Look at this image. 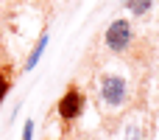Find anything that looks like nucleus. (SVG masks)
Masks as SVG:
<instances>
[{
	"label": "nucleus",
	"mask_w": 159,
	"mask_h": 140,
	"mask_svg": "<svg viewBox=\"0 0 159 140\" xmlns=\"http://www.w3.org/2000/svg\"><path fill=\"white\" fill-rule=\"evenodd\" d=\"M101 98L109 107H120L126 101V79L123 76H115V73L103 76L101 79Z\"/></svg>",
	"instance_id": "1"
},
{
	"label": "nucleus",
	"mask_w": 159,
	"mask_h": 140,
	"mask_svg": "<svg viewBox=\"0 0 159 140\" xmlns=\"http://www.w3.org/2000/svg\"><path fill=\"white\" fill-rule=\"evenodd\" d=\"M59 115L64 118V121H75L81 112H84V95L78 93V87L75 84H70L67 90H64V95L59 98Z\"/></svg>",
	"instance_id": "2"
},
{
	"label": "nucleus",
	"mask_w": 159,
	"mask_h": 140,
	"mask_svg": "<svg viewBox=\"0 0 159 140\" xmlns=\"http://www.w3.org/2000/svg\"><path fill=\"white\" fill-rule=\"evenodd\" d=\"M131 42V25L126 20H115L109 28H106V45L115 51V53H123Z\"/></svg>",
	"instance_id": "3"
},
{
	"label": "nucleus",
	"mask_w": 159,
	"mask_h": 140,
	"mask_svg": "<svg viewBox=\"0 0 159 140\" xmlns=\"http://www.w3.org/2000/svg\"><path fill=\"white\" fill-rule=\"evenodd\" d=\"M48 39H50L48 34H42V36H39V42L34 45V51H31V56H28V62H25V70H34V67H36V62H39L42 51L48 48Z\"/></svg>",
	"instance_id": "4"
},
{
	"label": "nucleus",
	"mask_w": 159,
	"mask_h": 140,
	"mask_svg": "<svg viewBox=\"0 0 159 140\" xmlns=\"http://www.w3.org/2000/svg\"><path fill=\"white\" fill-rule=\"evenodd\" d=\"M151 3H154V0H123V6H126V8H131L137 17H140V14H145V11L151 8Z\"/></svg>",
	"instance_id": "5"
},
{
	"label": "nucleus",
	"mask_w": 159,
	"mask_h": 140,
	"mask_svg": "<svg viewBox=\"0 0 159 140\" xmlns=\"http://www.w3.org/2000/svg\"><path fill=\"white\" fill-rule=\"evenodd\" d=\"M6 93H8V76L0 70V104H3V98H6Z\"/></svg>",
	"instance_id": "6"
},
{
	"label": "nucleus",
	"mask_w": 159,
	"mask_h": 140,
	"mask_svg": "<svg viewBox=\"0 0 159 140\" xmlns=\"http://www.w3.org/2000/svg\"><path fill=\"white\" fill-rule=\"evenodd\" d=\"M34 138V123L31 121H25V129H22V140H31Z\"/></svg>",
	"instance_id": "7"
}]
</instances>
